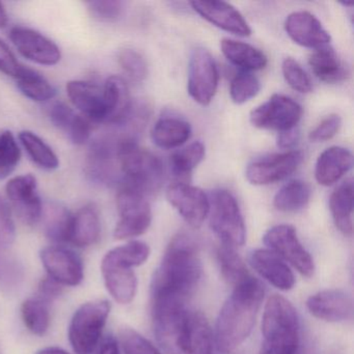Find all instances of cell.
<instances>
[{"mask_svg": "<svg viewBox=\"0 0 354 354\" xmlns=\"http://www.w3.org/2000/svg\"><path fill=\"white\" fill-rule=\"evenodd\" d=\"M264 292L261 281L252 275L234 287L221 308L215 326L218 350L233 351L248 339L264 299Z\"/></svg>", "mask_w": 354, "mask_h": 354, "instance_id": "obj_1", "label": "cell"}, {"mask_svg": "<svg viewBox=\"0 0 354 354\" xmlns=\"http://www.w3.org/2000/svg\"><path fill=\"white\" fill-rule=\"evenodd\" d=\"M21 318L30 333L44 335L50 325L48 304L38 297L24 300L21 304Z\"/></svg>", "mask_w": 354, "mask_h": 354, "instance_id": "obj_36", "label": "cell"}, {"mask_svg": "<svg viewBox=\"0 0 354 354\" xmlns=\"http://www.w3.org/2000/svg\"><path fill=\"white\" fill-rule=\"evenodd\" d=\"M250 263L263 279L281 291H289L295 285V277L291 269L272 250H254Z\"/></svg>", "mask_w": 354, "mask_h": 354, "instance_id": "obj_22", "label": "cell"}, {"mask_svg": "<svg viewBox=\"0 0 354 354\" xmlns=\"http://www.w3.org/2000/svg\"><path fill=\"white\" fill-rule=\"evenodd\" d=\"M14 46L26 59L42 66H55L62 59L59 46L41 32L24 26H15L10 32Z\"/></svg>", "mask_w": 354, "mask_h": 354, "instance_id": "obj_16", "label": "cell"}, {"mask_svg": "<svg viewBox=\"0 0 354 354\" xmlns=\"http://www.w3.org/2000/svg\"><path fill=\"white\" fill-rule=\"evenodd\" d=\"M260 80L250 72H241L232 80L230 96L236 104H244L260 92Z\"/></svg>", "mask_w": 354, "mask_h": 354, "instance_id": "obj_42", "label": "cell"}, {"mask_svg": "<svg viewBox=\"0 0 354 354\" xmlns=\"http://www.w3.org/2000/svg\"><path fill=\"white\" fill-rule=\"evenodd\" d=\"M117 155L122 175L121 187L131 188L145 196L160 189L165 167L156 155L140 148L136 140L121 142Z\"/></svg>", "mask_w": 354, "mask_h": 354, "instance_id": "obj_4", "label": "cell"}, {"mask_svg": "<svg viewBox=\"0 0 354 354\" xmlns=\"http://www.w3.org/2000/svg\"><path fill=\"white\" fill-rule=\"evenodd\" d=\"M283 77L287 84L300 94L312 92L313 84L304 68L291 57L283 59L281 65Z\"/></svg>", "mask_w": 354, "mask_h": 354, "instance_id": "obj_43", "label": "cell"}, {"mask_svg": "<svg viewBox=\"0 0 354 354\" xmlns=\"http://www.w3.org/2000/svg\"><path fill=\"white\" fill-rule=\"evenodd\" d=\"M24 67L7 43L0 39V72L15 80Z\"/></svg>", "mask_w": 354, "mask_h": 354, "instance_id": "obj_49", "label": "cell"}, {"mask_svg": "<svg viewBox=\"0 0 354 354\" xmlns=\"http://www.w3.org/2000/svg\"><path fill=\"white\" fill-rule=\"evenodd\" d=\"M111 308V302L100 299L86 302L76 310L68 330L74 353H92L102 337Z\"/></svg>", "mask_w": 354, "mask_h": 354, "instance_id": "obj_6", "label": "cell"}, {"mask_svg": "<svg viewBox=\"0 0 354 354\" xmlns=\"http://www.w3.org/2000/svg\"><path fill=\"white\" fill-rule=\"evenodd\" d=\"M192 9L205 20L225 32L239 37L252 34L250 26L242 14L225 1H192Z\"/></svg>", "mask_w": 354, "mask_h": 354, "instance_id": "obj_17", "label": "cell"}, {"mask_svg": "<svg viewBox=\"0 0 354 354\" xmlns=\"http://www.w3.org/2000/svg\"><path fill=\"white\" fill-rule=\"evenodd\" d=\"M86 6L91 16L102 22L115 21L124 11V3L119 0H96L90 1Z\"/></svg>", "mask_w": 354, "mask_h": 354, "instance_id": "obj_46", "label": "cell"}, {"mask_svg": "<svg viewBox=\"0 0 354 354\" xmlns=\"http://www.w3.org/2000/svg\"><path fill=\"white\" fill-rule=\"evenodd\" d=\"M216 256L223 279L234 287L250 277L235 248L223 244L217 248Z\"/></svg>", "mask_w": 354, "mask_h": 354, "instance_id": "obj_37", "label": "cell"}, {"mask_svg": "<svg viewBox=\"0 0 354 354\" xmlns=\"http://www.w3.org/2000/svg\"><path fill=\"white\" fill-rule=\"evenodd\" d=\"M306 308L313 316L326 322H342L353 314L352 298L339 289L322 290L310 296Z\"/></svg>", "mask_w": 354, "mask_h": 354, "instance_id": "obj_19", "label": "cell"}, {"mask_svg": "<svg viewBox=\"0 0 354 354\" xmlns=\"http://www.w3.org/2000/svg\"><path fill=\"white\" fill-rule=\"evenodd\" d=\"M49 117L53 125L65 132L73 144L82 146L90 140L92 133L91 122L77 115L66 103H53L49 109Z\"/></svg>", "mask_w": 354, "mask_h": 354, "instance_id": "obj_24", "label": "cell"}, {"mask_svg": "<svg viewBox=\"0 0 354 354\" xmlns=\"http://www.w3.org/2000/svg\"><path fill=\"white\" fill-rule=\"evenodd\" d=\"M312 188L306 182L293 180L283 185L273 198L275 209L281 212H296L310 202Z\"/></svg>", "mask_w": 354, "mask_h": 354, "instance_id": "obj_34", "label": "cell"}, {"mask_svg": "<svg viewBox=\"0 0 354 354\" xmlns=\"http://www.w3.org/2000/svg\"><path fill=\"white\" fill-rule=\"evenodd\" d=\"M8 21H9V18H8L7 10L3 3H0V30H3L8 26Z\"/></svg>", "mask_w": 354, "mask_h": 354, "instance_id": "obj_54", "label": "cell"}, {"mask_svg": "<svg viewBox=\"0 0 354 354\" xmlns=\"http://www.w3.org/2000/svg\"><path fill=\"white\" fill-rule=\"evenodd\" d=\"M263 241L279 258L287 261L300 274L310 277L315 272L314 261L304 248L292 225H279L265 233Z\"/></svg>", "mask_w": 354, "mask_h": 354, "instance_id": "obj_9", "label": "cell"}, {"mask_svg": "<svg viewBox=\"0 0 354 354\" xmlns=\"http://www.w3.org/2000/svg\"><path fill=\"white\" fill-rule=\"evenodd\" d=\"M262 335L259 354H296L299 343V320L295 308L283 296H271L267 300Z\"/></svg>", "mask_w": 354, "mask_h": 354, "instance_id": "obj_3", "label": "cell"}, {"mask_svg": "<svg viewBox=\"0 0 354 354\" xmlns=\"http://www.w3.org/2000/svg\"><path fill=\"white\" fill-rule=\"evenodd\" d=\"M101 235V221L98 209L90 204L82 207L73 215L69 242L77 248H88L98 242Z\"/></svg>", "mask_w": 354, "mask_h": 354, "instance_id": "obj_27", "label": "cell"}, {"mask_svg": "<svg viewBox=\"0 0 354 354\" xmlns=\"http://www.w3.org/2000/svg\"><path fill=\"white\" fill-rule=\"evenodd\" d=\"M120 219L113 236L124 240L142 235L152 223V210L146 196L128 187H121L117 196Z\"/></svg>", "mask_w": 354, "mask_h": 354, "instance_id": "obj_8", "label": "cell"}, {"mask_svg": "<svg viewBox=\"0 0 354 354\" xmlns=\"http://www.w3.org/2000/svg\"><path fill=\"white\" fill-rule=\"evenodd\" d=\"M101 272L107 291L118 304H128L134 299L138 291V277L133 268L103 257Z\"/></svg>", "mask_w": 354, "mask_h": 354, "instance_id": "obj_21", "label": "cell"}, {"mask_svg": "<svg viewBox=\"0 0 354 354\" xmlns=\"http://www.w3.org/2000/svg\"><path fill=\"white\" fill-rule=\"evenodd\" d=\"M36 354H70L69 352L66 351L63 348L59 347H46L43 349L39 350Z\"/></svg>", "mask_w": 354, "mask_h": 354, "instance_id": "obj_53", "label": "cell"}, {"mask_svg": "<svg viewBox=\"0 0 354 354\" xmlns=\"http://www.w3.org/2000/svg\"><path fill=\"white\" fill-rule=\"evenodd\" d=\"M16 225L9 202L0 196V248H7L14 243Z\"/></svg>", "mask_w": 354, "mask_h": 354, "instance_id": "obj_47", "label": "cell"}, {"mask_svg": "<svg viewBox=\"0 0 354 354\" xmlns=\"http://www.w3.org/2000/svg\"><path fill=\"white\" fill-rule=\"evenodd\" d=\"M310 69L317 78L326 84H337L349 75L347 67L330 47L317 49L308 59Z\"/></svg>", "mask_w": 354, "mask_h": 354, "instance_id": "obj_30", "label": "cell"}, {"mask_svg": "<svg viewBox=\"0 0 354 354\" xmlns=\"http://www.w3.org/2000/svg\"><path fill=\"white\" fill-rule=\"evenodd\" d=\"M210 227L225 245L236 248L246 240L245 223L235 196L227 190H215L210 198Z\"/></svg>", "mask_w": 354, "mask_h": 354, "instance_id": "obj_7", "label": "cell"}, {"mask_svg": "<svg viewBox=\"0 0 354 354\" xmlns=\"http://www.w3.org/2000/svg\"><path fill=\"white\" fill-rule=\"evenodd\" d=\"M6 192L10 206L22 223L28 225L40 223L44 205L39 196L34 176L28 174L12 178L6 186Z\"/></svg>", "mask_w": 354, "mask_h": 354, "instance_id": "obj_12", "label": "cell"}, {"mask_svg": "<svg viewBox=\"0 0 354 354\" xmlns=\"http://www.w3.org/2000/svg\"><path fill=\"white\" fill-rule=\"evenodd\" d=\"M353 167V155L343 147H330L321 153L315 167V178L320 185L337 183Z\"/></svg>", "mask_w": 354, "mask_h": 354, "instance_id": "obj_23", "label": "cell"}, {"mask_svg": "<svg viewBox=\"0 0 354 354\" xmlns=\"http://www.w3.org/2000/svg\"><path fill=\"white\" fill-rule=\"evenodd\" d=\"M285 30L292 41L306 48H323L331 41L329 32L310 12L290 14L286 19Z\"/></svg>", "mask_w": 354, "mask_h": 354, "instance_id": "obj_18", "label": "cell"}, {"mask_svg": "<svg viewBox=\"0 0 354 354\" xmlns=\"http://www.w3.org/2000/svg\"><path fill=\"white\" fill-rule=\"evenodd\" d=\"M62 292H63V286L51 277H47L41 279L40 283H39L38 298L49 304L59 297Z\"/></svg>", "mask_w": 354, "mask_h": 354, "instance_id": "obj_50", "label": "cell"}, {"mask_svg": "<svg viewBox=\"0 0 354 354\" xmlns=\"http://www.w3.org/2000/svg\"><path fill=\"white\" fill-rule=\"evenodd\" d=\"M182 353L213 354L212 329L202 313H188Z\"/></svg>", "mask_w": 354, "mask_h": 354, "instance_id": "obj_26", "label": "cell"}, {"mask_svg": "<svg viewBox=\"0 0 354 354\" xmlns=\"http://www.w3.org/2000/svg\"><path fill=\"white\" fill-rule=\"evenodd\" d=\"M342 126V119L339 115H330L325 118L315 129L310 131L308 140L312 142H322L331 140L337 136Z\"/></svg>", "mask_w": 354, "mask_h": 354, "instance_id": "obj_48", "label": "cell"}, {"mask_svg": "<svg viewBox=\"0 0 354 354\" xmlns=\"http://www.w3.org/2000/svg\"><path fill=\"white\" fill-rule=\"evenodd\" d=\"M302 160L304 154L296 150L262 157L248 165L246 179L252 185L277 183L291 176L301 165Z\"/></svg>", "mask_w": 354, "mask_h": 354, "instance_id": "obj_13", "label": "cell"}, {"mask_svg": "<svg viewBox=\"0 0 354 354\" xmlns=\"http://www.w3.org/2000/svg\"><path fill=\"white\" fill-rule=\"evenodd\" d=\"M150 256V248L142 241H130L109 250L105 258L119 264L134 268L146 263Z\"/></svg>", "mask_w": 354, "mask_h": 354, "instance_id": "obj_39", "label": "cell"}, {"mask_svg": "<svg viewBox=\"0 0 354 354\" xmlns=\"http://www.w3.org/2000/svg\"><path fill=\"white\" fill-rule=\"evenodd\" d=\"M71 214L67 207L57 202L48 203L43 206L42 221L45 235L55 243L69 242L70 230H71Z\"/></svg>", "mask_w": 354, "mask_h": 354, "instance_id": "obj_32", "label": "cell"}, {"mask_svg": "<svg viewBox=\"0 0 354 354\" xmlns=\"http://www.w3.org/2000/svg\"><path fill=\"white\" fill-rule=\"evenodd\" d=\"M15 80L21 94L36 102H45L57 95L55 86L44 76L30 68L24 67Z\"/></svg>", "mask_w": 354, "mask_h": 354, "instance_id": "obj_33", "label": "cell"}, {"mask_svg": "<svg viewBox=\"0 0 354 354\" xmlns=\"http://www.w3.org/2000/svg\"><path fill=\"white\" fill-rule=\"evenodd\" d=\"M206 149L201 142H194L171 156V167L177 177H187L202 162Z\"/></svg>", "mask_w": 354, "mask_h": 354, "instance_id": "obj_38", "label": "cell"}, {"mask_svg": "<svg viewBox=\"0 0 354 354\" xmlns=\"http://www.w3.org/2000/svg\"><path fill=\"white\" fill-rule=\"evenodd\" d=\"M40 259L47 277L62 286L75 287L84 279V268L82 258L70 248L61 245L47 246L41 250Z\"/></svg>", "mask_w": 354, "mask_h": 354, "instance_id": "obj_14", "label": "cell"}, {"mask_svg": "<svg viewBox=\"0 0 354 354\" xmlns=\"http://www.w3.org/2000/svg\"><path fill=\"white\" fill-rule=\"evenodd\" d=\"M21 158L15 136L9 130L0 131V180L9 177Z\"/></svg>", "mask_w": 354, "mask_h": 354, "instance_id": "obj_40", "label": "cell"}, {"mask_svg": "<svg viewBox=\"0 0 354 354\" xmlns=\"http://www.w3.org/2000/svg\"><path fill=\"white\" fill-rule=\"evenodd\" d=\"M299 140V131L296 128L279 132L277 136V146L281 149H292Z\"/></svg>", "mask_w": 354, "mask_h": 354, "instance_id": "obj_52", "label": "cell"}, {"mask_svg": "<svg viewBox=\"0 0 354 354\" xmlns=\"http://www.w3.org/2000/svg\"><path fill=\"white\" fill-rule=\"evenodd\" d=\"M103 91L106 105L105 123L109 125L122 123L133 106L127 84L120 76H111L105 82Z\"/></svg>", "mask_w": 354, "mask_h": 354, "instance_id": "obj_25", "label": "cell"}, {"mask_svg": "<svg viewBox=\"0 0 354 354\" xmlns=\"http://www.w3.org/2000/svg\"><path fill=\"white\" fill-rule=\"evenodd\" d=\"M19 140L32 161L45 171L59 169V160L55 151L34 132L24 130L19 133Z\"/></svg>", "mask_w": 354, "mask_h": 354, "instance_id": "obj_35", "label": "cell"}, {"mask_svg": "<svg viewBox=\"0 0 354 354\" xmlns=\"http://www.w3.org/2000/svg\"><path fill=\"white\" fill-rule=\"evenodd\" d=\"M124 354H161L146 337L132 328H123L120 333Z\"/></svg>", "mask_w": 354, "mask_h": 354, "instance_id": "obj_44", "label": "cell"}, {"mask_svg": "<svg viewBox=\"0 0 354 354\" xmlns=\"http://www.w3.org/2000/svg\"><path fill=\"white\" fill-rule=\"evenodd\" d=\"M192 136L189 123L178 118L158 120L151 132L153 142L161 149H176L183 146Z\"/></svg>", "mask_w": 354, "mask_h": 354, "instance_id": "obj_31", "label": "cell"}, {"mask_svg": "<svg viewBox=\"0 0 354 354\" xmlns=\"http://www.w3.org/2000/svg\"><path fill=\"white\" fill-rule=\"evenodd\" d=\"M202 262L196 242L185 233L173 238L157 268L151 295H171L187 300L202 277Z\"/></svg>", "mask_w": 354, "mask_h": 354, "instance_id": "obj_2", "label": "cell"}, {"mask_svg": "<svg viewBox=\"0 0 354 354\" xmlns=\"http://www.w3.org/2000/svg\"><path fill=\"white\" fill-rule=\"evenodd\" d=\"M120 66L136 82H142L148 76V65L142 55L133 49H123L119 53Z\"/></svg>", "mask_w": 354, "mask_h": 354, "instance_id": "obj_45", "label": "cell"}, {"mask_svg": "<svg viewBox=\"0 0 354 354\" xmlns=\"http://www.w3.org/2000/svg\"><path fill=\"white\" fill-rule=\"evenodd\" d=\"M329 209L335 227L344 235L351 236L353 232V180H346L331 194Z\"/></svg>", "mask_w": 354, "mask_h": 354, "instance_id": "obj_29", "label": "cell"}, {"mask_svg": "<svg viewBox=\"0 0 354 354\" xmlns=\"http://www.w3.org/2000/svg\"><path fill=\"white\" fill-rule=\"evenodd\" d=\"M167 198L190 227L198 229L208 217L210 201L201 188L183 182L171 184L167 189Z\"/></svg>", "mask_w": 354, "mask_h": 354, "instance_id": "obj_15", "label": "cell"}, {"mask_svg": "<svg viewBox=\"0 0 354 354\" xmlns=\"http://www.w3.org/2000/svg\"><path fill=\"white\" fill-rule=\"evenodd\" d=\"M186 300L171 295H151L153 330L160 347L169 354L182 353L188 312Z\"/></svg>", "mask_w": 354, "mask_h": 354, "instance_id": "obj_5", "label": "cell"}, {"mask_svg": "<svg viewBox=\"0 0 354 354\" xmlns=\"http://www.w3.org/2000/svg\"><path fill=\"white\" fill-rule=\"evenodd\" d=\"M67 94L72 104L86 119L95 123H105L106 105L103 88L92 82L72 80L67 84Z\"/></svg>", "mask_w": 354, "mask_h": 354, "instance_id": "obj_20", "label": "cell"}, {"mask_svg": "<svg viewBox=\"0 0 354 354\" xmlns=\"http://www.w3.org/2000/svg\"><path fill=\"white\" fill-rule=\"evenodd\" d=\"M221 49L225 59L242 70V72L259 71L264 69L268 63L266 55L256 47L248 43L223 39Z\"/></svg>", "mask_w": 354, "mask_h": 354, "instance_id": "obj_28", "label": "cell"}, {"mask_svg": "<svg viewBox=\"0 0 354 354\" xmlns=\"http://www.w3.org/2000/svg\"><path fill=\"white\" fill-rule=\"evenodd\" d=\"M218 82V68L212 55L206 49L196 48L188 67V94L196 103L207 106L216 94Z\"/></svg>", "mask_w": 354, "mask_h": 354, "instance_id": "obj_11", "label": "cell"}, {"mask_svg": "<svg viewBox=\"0 0 354 354\" xmlns=\"http://www.w3.org/2000/svg\"><path fill=\"white\" fill-rule=\"evenodd\" d=\"M302 109L290 97L275 94L250 113V123L259 129L283 132L296 128Z\"/></svg>", "mask_w": 354, "mask_h": 354, "instance_id": "obj_10", "label": "cell"}, {"mask_svg": "<svg viewBox=\"0 0 354 354\" xmlns=\"http://www.w3.org/2000/svg\"><path fill=\"white\" fill-rule=\"evenodd\" d=\"M91 354H121L119 342L113 335H102Z\"/></svg>", "mask_w": 354, "mask_h": 354, "instance_id": "obj_51", "label": "cell"}, {"mask_svg": "<svg viewBox=\"0 0 354 354\" xmlns=\"http://www.w3.org/2000/svg\"><path fill=\"white\" fill-rule=\"evenodd\" d=\"M0 248V287L15 290L20 287L24 279V268L15 257L3 252Z\"/></svg>", "mask_w": 354, "mask_h": 354, "instance_id": "obj_41", "label": "cell"}]
</instances>
